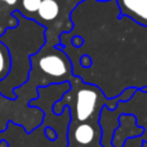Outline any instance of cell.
<instances>
[{
    "label": "cell",
    "mask_w": 147,
    "mask_h": 147,
    "mask_svg": "<svg viewBox=\"0 0 147 147\" xmlns=\"http://www.w3.org/2000/svg\"><path fill=\"white\" fill-rule=\"evenodd\" d=\"M35 61H38V66L40 71L51 78H63L69 74V62L66 57L57 52H49L43 56H40L38 59L34 57Z\"/></svg>",
    "instance_id": "cell-1"
},
{
    "label": "cell",
    "mask_w": 147,
    "mask_h": 147,
    "mask_svg": "<svg viewBox=\"0 0 147 147\" xmlns=\"http://www.w3.org/2000/svg\"><path fill=\"white\" fill-rule=\"evenodd\" d=\"M99 103L98 92L93 88H83L76 94V120L85 121L96 114Z\"/></svg>",
    "instance_id": "cell-2"
},
{
    "label": "cell",
    "mask_w": 147,
    "mask_h": 147,
    "mask_svg": "<svg viewBox=\"0 0 147 147\" xmlns=\"http://www.w3.org/2000/svg\"><path fill=\"white\" fill-rule=\"evenodd\" d=\"M101 128L92 124L83 123L72 128L70 133V141L76 142L79 147H103L101 145Z\"/></svg>",
    "instance_id": "cell-3"
},
{
    "label": "cell",
    "mask_w": 147,
    "mask_h": 147,
    "mask_svg": "<svg viewBox=\"0 0 147 147\" xmlns=\"http://www.w3.org/2000/svg\"><path fill=\"white\" fill-rule=\"evenodd\" d=\"M38 14L41 20H56L59 14V4L56 0H41V4L38 9Z\"/></svg>",
    "instance_id": "cell-4"
},
{
    "label": "cell",
    "mask_w": 147,
    "mask_h": 147,
    "mask_svg": "<svg viewBox=\"0 0 147 147\" xmlns=\"http://www.w3.org/2000/svg\"><path fill=\"white\" fill-rule=\"evenodd\" d=\"M125 9L147 21V0H123Z\"/></svg>",
    "instance_id": "cell-5"
},
{
    "label": "cell",
    "mask_w": 147,
    "mask_h": 147,
    "mask_svg": "<svg viewBox=\"0 0 147 147\" xmlns=\"http://www.w3.org/2000/svg\"><path fill=\"white\" fill-rule=\"evenodd\" d=\"M12 67V61H10V54L8 52L7 47L0 41V81L4 80L8 76Z\"/></svg>",
    "instance_id": "cell-6"
},
{
    "label": "cell",
    "mask_w": 147,
    "mask_h": 147,
    "mask_svg": "<svg viewBox=\"0 0 147 147\" xmlns=\"http://www.w3.org/2000/svg\"><path fill=\"white\" fill-rule=\"evenodd\" d=\"M41 4V0H22V7L27 12H38L39 7Z\"/></svg>",
    "instance_id": "cell-7"
},
{
    "label": "cell",
    "mask_w": 147,
    "mask_h": 147,
    "mask_svg": "<svg viewBox=\"0 0 147 147\" xmlns=\"http://www.w3.org/2000/svg\"><path fill=\"white\" fill-rule=\"evenodd\" d=\"M0 1L5 3V4H8V5H14V4H17L18 0H0Z\"/></svg>",
    "instance_id": "cell-8"
}]
</instances>
